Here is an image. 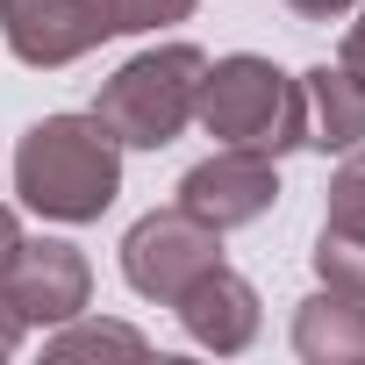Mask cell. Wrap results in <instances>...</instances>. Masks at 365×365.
I'll list each match as a JSON object with an SVG mask.
<instances>
[{
	"instance_id": "1",
	"label": "cell",
	"mask_w": 365,
	"mask_h": 365,
	"mask_svg": "<svg viewBox=\"0 0 365 365\" xmlns=\"http://www.w3.org/2000/svg\"><path fill=\"white\" fill-rule=\"evenodd\" d=\"M15 194L43 222H101L122 194V143L93 115H43L15 143Z\"/></svg>"
},
{
	"instance_id": "2",
	"label": "cell",
	"mask_w": 365,
	"mask_h": 365,
	"mask_svg": "<svg viewBox=\"0 0 365 365\" xmlns=\"http://www.w3.org/2000/svg\"><path fill=\"white\" fill-rule=\"evenodd\" d=\"M194 122L215 136V143H237V150H294L308 143V101H301V79H287L272 58H215L201 72V101H194Z\"/></svg>"
},
{
	"instance_id": "3",
	"label": "cell",
	"mask_w": 365,
	"mask_h": 365,
	"mask_svg": "<svg viewBox=\"0 0 365 365\" xmlns=\"http://www.w3.org/2000/svg\"><path fill=\"white\" fill-rule=\"evenodd\" d=\"M201 72H208V58H201L194 43L136 51V58H129V65L93 93V122H101L122 150H165L179 129L194 122Z\"/></svg>"
},
{
	"instance_id": "4",
	"label": "cell",
	"mask_w": 365,
	"mask_h": 365,
	"mask_svg": "<svg viewBox=\"0 0 365 365\" xmlns=\"http://www.w3.org/2000/svg\"><path fill=\"white\" fill-rule=\"evenodd\" d=\"M208 265H222V230L194 222L187 208H158L143 215L129 237H122V279L143 294V301H179Z\"/></svg>"
},
{
	"instance_id": "5",
	"label": "cell",
	"mask_w": 365,
	"mask_h": 365,
	"mask_svg": "<svg viewBox=\"0 0 365 365\" xmlns=\"http://www.w3.org/2000/svg\"><path fill=\"white\" fill-rule=\"evenodd\" d=\"M272 201H279L272 158L265 150H237V143H222L215 158H201L187 179H179V208H187L194 222H208V230H244Z\"/></svg>"
},
{
	"instance_id": "6",
	"label": "cell",
	"mask_w": 365,
	"mask_h": 365,
	"mask_svg": "<svg viewBox=\"0 0 365 365\" xmlns=\"http://www.w3.org/2000/svg\"><path fill=\"white\" fill-rule=\"evenodd\" d=\"M0 287H8V301L22 308V322H72L86 315V294H93V265L58 244V237H22L15 258L0 265Z\"/></svg>"
},
{
	"instance_id": "7",
	"label": "cell",
	"mask_w": 365,
	"mask_h": 365,
	"mask_svg": "<svg viewBox=\"0 0 365 365\" xmlns=\"http://www.w3.org/2000/svg\"><path fill=\"white\" fill-rule=\"evenodd\" d=\"M0 36L22 65H72L93 43H108L101 0H0Z\"/></svg>"
},
{
	"instance_id": "8",
	"label": "cell",
	"mask_w": 365,
	"mask_h": 365,
	"mask_svg": "<svg viewBox=\"0 0 365 365\" xmlns=\"http://www.w3.org/2000/svg\"><path fill=\"white\" fill-rule=\"evenodd\" d=\"M172 308H179V322H187V336L201 351H222V358L258 336V287L244 272H230V265H208Z\"/></svg>"
},
{
	"instance_id": "9",
	"label": "cell",
	"mask_w": 365,
	"mask_h": 365,
	"mask_svg": "<svg viewBox=\"0 0 365 365\" xmlns=\"http://www.w3.org/2000/svg\"><path fill=\"white\" fill-rule=\"evenodd\" d=\"M294 351L308 365H351V358H365V301L358 294H336V287H322L315 301H301Z\"/></svg>"
},
{
	"instance_id": "10",
	"label": "cell",
	"mask_w": 365,
	"mask_h": 365,
	"mask_svg": "<svg viewBox=\"0 0 365 365\" xmlns=\"http://www.w3.org/2000/svg\"><path fill=\"white\" fill-rule=\"evenodd\" d=\"M301 101H308V143H315V150H351V143H365V86H358L344 65L301 72Z\"/></svg>"
},
{
	"instance_id": "11",
	"label": "cell",
	"mask_w": 365,
	"mask_h": 365,
	"mask_svg": "<svg viewBox=\"0 0 365 365\" xmlns=\"http://www.w3.org/2000/svg\"><path fill=\"white\" fill-rule=\"evenodd\" d=\"M143 358L150 344H143V329H129V322H86V315H72V322H58V336L43 344V358H58V365H72V358Z\"/></svg>"
},
{
	"instance_id": "12",
	"label": "cell",
	"mask_w": 365,
	"mask_h": 365,
	"mask_svg": "<svg viewBox=\"0 0 365 365\" xmlns=\"http://www.w3.org/2000/svg\"><path fill=\"white\" fill-rule=\"evenodd\" d=\"M322 230H336V237H365V143H351V150H344V165L329 172Z\"/></svg>"
},
{
	"instance_id": "13",
	"label": "cell",
	"mask_w": 365,
	"mask_h": 365,
	"mask_svg": "<svg viewBox=\"0 0 365 365\" xmlns=\"http://www.w3.org/2000/svg\"><path fill=\"white\" fill-rule=\"evenodd\" d=\"M315 272H322V287L365 301V237H336V230H322V237H315Z\"/></svg>"
},
{
	"instance_id": "14",
	"label": "cell",
	"mask_w": 365,
	"mask_h": 365,
	"mask_svg": "<svg viewBox=\"0 0 365 365\" xmlns=\"http://www.w3.org/2000/svg\"><path fill=\"white\" fill-rule=\"evenodd\" d=\"M101 15H108V36H143L165 22H187L194 0H101Z\"/></svg>"
},
{
	"instance_id": "15",
	"label": "cell",
	"mask_w": 365,
	"mask_h": 365,
	"mask_svg": "<svg viewBox=\"0 0 365 365\" xmlns=\"http://www.w3.org/2000/svg\"><path fill=\"white\" fill-rule=\"evenodd\" d=\"M336 65H344V72L365 86V8H358V22L344 29V58H336Z\"/></svg>"
},
{
	"instance_id": "16",
	"label": "cell",
	"mask_w": 365,
	"mask_h": 365,
	"mask_svg": "<svg viewBox=\"0 0 365 365\" xmlns=\"http://www.w3.org/2000/svg\"><path fill=\"white\" fill-rule=\"evenodd\" d=\"M22 336H29V322H22V308L8 301V287H0V358H8V351H15Z\"/></svg>"
},
{
	"instance_id": "17",
	"label": "cell",
	"mask_w": 365,
	"mask_h": 365,
	"mask_svg": "<svg viewBox=\"0 0 365 365\" xmlns=\"http://www.w3.org/2000/svg\"><path fill=\"white\" fill-rule=\"evenodd\" d=\"M294 15H308V22H336V15H351L358 0H287Z\"/></svg>"
},
{
	"instance_id": "18",
	"label": "cell",
	"mask_w": 365,
	"mask_h": 365,
	"mask_svg": "<svg viewBox=\"0 0 365 365\" xmlns=\"http://www.w3.org/2000/svg\"><path fill=\"white\" fill-rule=\"evenodd\" d=\"M15 244H22V222H15V208H0V265L15 258Z\"/></svg>"
}]
</instances>
